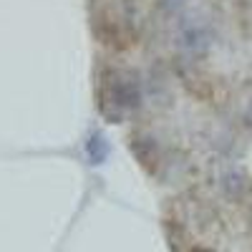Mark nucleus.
Instances as JSON below:
<instances>
[{
  "label": "nucleus",
  "instance_id": "1",
  "mask_svg": "<svg viewBox=\"0 0 252 252\" xmlns=\"http://www.w3.org/2000/svg\"><path fill=\"white\" fill-rule=\"evenodd\" d=\"M94 101L136 164L182 184L252 146V0H83Z\"/></svg>",
  "mask_w": 252,
  "mask_h": 252
},
{
  "label": "nucleus",
  "instance_id": "2",
  "mask_svg": "<svg viewBox=\"0 0 252 252\" xmlns=\"http://www.w3.org/2000/svg\"><path fill=\"white\" fill-rule=\"evenodd\" d=\"M161 224L172 252H252V174L227 161L172 187Z\"/></svg>",
  "mask_w": 252,
  "mask_h": 252
}]
</instances>
